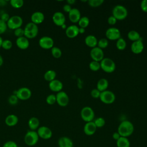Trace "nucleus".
Masks as SVG:
<instances>
[{
	"label": "nucleus",
	"mask_w": 147,
	"mask_h": 147,
	"mask_svg": "<svg viewBox=\"0 0 147 147\" xmlns=\"http://www.w3.org/2000/svg\"><path fill=\"white\" fill-rule=\"evenodd\" d=\"M56 72L54 70L49 69L46 71L44 75V78L45 80L50 82L56 79Z\"/></svg>",
	"instance_id": "29"
},
{
	"label": "nucleus",
	"mask_w": 147,
	"mask_h": 147,
	"mask_svg": "<svg viewBox=\"0 0 147 147\" xmlns=\"http://www.w3.org/2000/svg\"><path fill=\"white\" fill-rule=\"evenodd\" d=\"M117 147H130V142L127 137H121L117 141H116Z\"/></svg>",
	"instance_id": "28"
},
{
	"label": "nucleus",
	"mask_w": 147,
	"mask_h": 147,
	"mask_svg": "<svg viewBox=\"0 0 147 147\" xmlns=\"http://www.w3.org/2000/svg\"><path fill=\"white\" fill-rule=\"evenodd\" d=\"M78 23L79 26V28H82L85 29L86 28H87L88 26V25L90 24V20H89L88 17H87L86 16L81 17V18H80V20Z\"/></svg>",
	"instance_id": "31"
},
{
	"label": "nucleus",
	"mask_w": 147,
	"mask_h": 147,
	"mask_svg": "<svg viewBox=\"0 0 147 147\" xmlns=\"http://www.w3.org/2000/svg\"><path fill=\"white\" fill-rule=\"evenodd\" d=\"M14 94L16 95L18 99L25 100L29 99L32 96V91L28 87H21L17 91H14Z\"/></svg>",
	"instance_id": "9"
},
{
	"label": "nucleus",
	"mask_w": 147,
	"mask_h": 147,
	"mask_svg": "<svg viewBox=\"0 0 147 147\" xmlns=\"http://www.w3.org/2000/svg\"><path fill=\"white\" fill-rule=\"evenodd\" d=\"M127 37L130 41H132L133 42L141 40L140 39L141 36H140V33L138 32H137L136 30H130L128 32Z\"/></svg>",
	"instance_id": "30"
},
{
	"label": "nucleus",
	"mask_w": 147,
	"mask_h": 147,
	"mask_svg": "<svg viewBox=\"0 0 147 147\" xmlns=\"http://www.w3.org/2000/svg\"><path fill=\"white\" fill-rule=\"evenodd\" d=\"M16 45L21 49H26L29 46V39L25 36L18 37L16 41Z\"/></svg>",
	"instance_id": "22"
},
{
	"label": "nucleus",
	"mask_w": 147,
	"mask_h": 147,
	"mask_svg": "<svg viewBox=\"0 0 147 147\" xmlns=\"http://www.w3.org/2000/svg\"><path fill=\"white\" fill-rule=\"evenodd\" d=\"M18 100L19 99L17 98V96H16V95L13 94L9 96V98L8 99V102L11 105H17L18 103Z\"/></svg>",
	"instance_id": "41"
},
{
	"label": "nucleus",
	"mask_w": 147,
	"mask_h": 147,
	"mask_svg": "<svg viewBox=\"0 0 147 147\" xmlns=\"http://www.w3.org/2000/svg\"><path fill=\"white\" fill-rule=\"evenodd\" d=\"M97 127H96L94 121L86 122L83 127L84 133L87 136H92L93 135L96 130Z\"/></svg>",
	"instance_id": "21"
},
{
	"label": "nucleus",
	"mask_w": 147,
	"mask_h": 147,
	"mask_svg": "<svg viewBox=\"0 0 147 147\" xmlns=\"http://www.w3.org/2000/svg\"><path fill=\"white\" fill-rule=\"evenodd\" d=\"M68 18L70 21L72 23L78 22L81 18L80 10L77 8H72L71 10L68 13Z\"/></svg>",
	"instance_id": "18"
},
{
	"label": "nucleus",
	"mask_w": 147,
	"mask_h": 147,
	"mask_svg": "<svg viewBox=\"0 0 147 147\" xmlns=\"http://www.w3.org/2000/svg\"><path fill=\"white\" fill-rule=\"evenodd\" d=\"M5 122L7 126H14L17 124L18 122V118L16 115L10 114L6 117Z\"/></svg>",
	"instance_id": "25"
},
{
	"label": "nucleus",
	"mask_w": 147,
	"mask_h": 147,
	"mask_svg": "<svg viewBox=\"0 0 147 147\" xmlns=\"http://www.w3.org/2000/svg\"><path fill=\"white\" fill-rule=\"evenodd\" d=\"M3 39H2V38L0 36V48H1L2 47V42H3Z\"/></svg>",
	"instance_id": "55"
},
{
	"label": "nucleus",
	"mask_w": 147,
	"mask_h": 147,
	"mask_svg": "<svg viewBox=\"0 0 147 147\" xmlns=\"http://www.w3.org/2000/svg\"><path fill=\"white\" fill-rule=\"evenodd\" d=\"M22 24V18L20 16L17 15L10 17L8 21L6 22L7 28L12 30H15L17 28H21Z\"/></svg>",
	"instance_id": "7"
},
{
	"label": "nucleus",
	"mask_w": 147,
	"mask_h": 147,
	"mask_svg": "<svg viewBox=\"0 0 147 147\" xmlns=\"http://www.w3.org/2000/svg\"><path fill=\"white\" fill-rule=\"evenodd\" d=\"M31 22L35 24L36 25L41 24L45 19V16L43 13L41 11H35L34 12L30 17Z\"/></svg>",
	"instance_id": "20"
},
{
	"label": "nucleus",
	"mask_w": 147,
	"mask_h": 147,
	"mask_svg": "<svg viewBox=\"0 0 147 147\" xmlns=\"http://www.w3.org/2000/svg\"><path fill=\"white\" fill-rule=\"evenodd\" d=\"M100 69L106 73L113 72L116 68V65L114 61L108 57H105L100 62Z\"/></svg>",
	"instance_id": "4"
},
{
	"label": "nucleus",
	"mask_w": 147,
	"mask_h": 147,
	"mask_svg": "<svg viewBox=\"0 0 147 147\" xmlns=\"http://www.w3.org/2000/svg\"><path fill=\"white\" fill-rule=\"evenodd\" d=\"M7 28V24L0 19V34L4 33Z\"/></svg>",
	"instance_id": "44"
},
{
	"label": "nucleus",
	"mask_w": 147,
	"mask_h": 147,
	"mask_svg": "<svg viewBox=\"0 0 147 147\" xmlns=\"http://www.w3.org/2000/svg\"><path fill=\"white\" fill-rule=\"evenodd\" d=\"M2 147H18V146L14 141H8L3 144Z\"/></svg>",
	"instance_id": "45"
},
{
	"label": "nucleus",
	"mask_w": 147,
	"mask_h": 147,
	"mask_svg": "<svg viewBox=\"0 0 147 147\" xmlns=\"http://www.w3.org/2000/svg\"><path fill=\"white\" fill-rule=\"evenodd\" d=\"M127 44L125 40L122 37L119 38L117 40L116 42V47L119 51L124 50L126 47Z\"/></svg>",
	"instance_id": "32"
},
{
	"label": "nucleus",
	"mask_w": 147,
	"mask_h": 147,
	"mask_svg": "<svg viewBox=\"0 0 147 147\" xmlns=\"http://www.w3.org/2000/svg\"><path fill=\"white\" fill-rule=\"evenodd\" d=\"M61 27V28H62V29H66V28H67V26H66L65 24H64V25H63Z\"/></svg>",
	"instance_id": "56"
},
{
	"label": "nucleus",
	"mask_w": 147,
	"mask_h": 147,
	"mask_svg": "<svg viewBox=\"0 0 147 147\" xmlns=\"http://www.w3.org/2000/svg\"><path fill=\"white\" fill-rule=\"evenodd\" d=\"M67 4H68V5H74L75 2H76V1H75V0H67Z\"/></svg>",
	"instance_id": "52"
},
{
	"label": "nucleus",
	"mask_w": 147,
	"mask_h": 147,
	"mask_svg": "<svg viewBox=\"0 0 147 147\" xmlns=\"http://www.w3.org/2000/svg\"><path fill=\"white\" fill-rule=\"evenodd\" d=\"M52 21L56 25L61 26L65 24V17L63 13L60 11H56L53 14Z\"/></svg>",
	"instance_id": "15"
},
{
	"label": "nucleus",
	"mask_w": 147,
	"mask_h": 147,
	"mask_svg": "<svg viewBox=\"0 0 147 147\" xmlns=\"http://www.w3.org/2000/svg\"><path fill=\"white\" fill-rule=\"evenodd\" d=\"M10 16L9 15V14L8 13H3L2 15H1V20H2V21H3V22H7V21H8V20H9V18H10Z\"/></svg>",
	"instance_id": "48"
},
{
	"label": "nucleus",
	"mask_w": 147,
	"mask_h": 147,
	"mask_svg": "<svg viewBox=\"0 0 147 147\" xmlns=\"http://www.w3.org/2000/svg\"><path fill=\"white\" fill-rule=\"evenodd\" d=\"M121 136H120V134H119V133L118 131H115L114 133H113V135H112V137L114 140H115V141H117Z\"/></svg>",
	"instance_id": "50"
},
{
	"label": "nucleus",
	"mask_w": 147,
	"mask_h": 147,
	"mask_svg": "<svg viewBox=\"0 0 147 147\" xmlns=\"http://www.w3.org/2000/svg\"><path fill=\"white\" fill-rule=\"evenodd\" d=\"M51 53L52 56L56 59L60 58L62 55L61 50L57 47H53L51 48Z\"/></svg>",
	"instance_id": "33"
},
{
	"label": "nucleus",
	"mask_w": 147,
	"mask_h": 147,
	"mask_svg": "<svg viewBox=\"0 0 147 147\" xmlns=\"http://www.w3.org/2000/svg\"><path fill=\"white\" fill-rule=\"evenodd\" d=\"M89 68L92 71H98L100 69V62L96 61H91L89 63Z\"/></svg>",
	"instance_id": "36"
},
{
	"label": "nucleus",
	"mask_w": 147,
	"mask_h": 147,
	"mask_svg": "<svg viewBox=\"0 0 147 147\" xmlns=\"http://www.w3.org/2000/svg\"><path fill=\"white\" fill-rule=\"evenodd\" d=\"M109 45V41L106 38H102L100 40H98L97 47L100 49H105L107 48Z\"/></svg>",
	"instance_id": "34"
},
{
	"label": "nucleus",
	"mask_w": 147,
	"mask_h": 147,
	"mask_svg": "<svg viewBox=\"0 0 147 147\" xmlns=\"http://www.w3.org/2000/svg\"><path fill=\"white\" fill-rule=\"evenodd\" d=\"M14 34L17 38L24 36V29L22 28H17L14 30Z\"/></svg>",
	"instance_id": "42"
},
{
	"label": "nucleus",
	"mask_w": 147,
	"mask_h": 147,
	"mask_svg": "<svg viewBox=\"0 0 147 147\" xmlns=\"http://www.w3.org/2000/svg\"><path fill=\"white\" fill-rule=\"evenodd\" d=\"M56 103L61 107H65L68 105L69 99L67 94L63 91H61L59 92H57L56 95Z\"/></svg>",
	"instance_id": "10"
},
{
	"label": "nucleus",
	"mask_w": 147,
	"mask_h": 147,
	"mask_svg": "<svg viewBox=\"0 0 147 147\" xmlns=\"http://www.w3.org/2000/svg\"><path fill=\"white\" fill-rule=\"evenodd\" d=\"M79 34V27L75 25H69L65 29V34L69 38H74Z\"/></svg>",
	"instance_id": "17"
},
{
	"label": "nucleus",
	"mask_w": 147,
	"mask_h": 147,
	"mask_svg": "<svg viewBox=\"0 0 147 147\" xmlns=\"http://www.w3.org/2000/svg\"><path fill=\"white\" fill-rule=\"evenodd\" d=\"M24 2L23 0H11L10 1V5L15 8V9H19L23 6Z\"/></svg>",
	"instance_id": "35"
},
{
	"label": "nucleus",
	"mask_w": 147,
	"mask_h": 147,
	"mask_svg": "<svg viewBox=\"0 0 147 147\" xmlns=\"http://www.w3.org/2000/svg\"><path fill=\"white\" fill-rule=\"evenodd\" d=\"M128 14L127 9L121 5H117L114 7L112 10V16H114L117 20H125Z\"/></svg>",
	"instance_id": "3"
},
{
	"label": "nucleus",
	"mask_w": 147,
	"mask_h": 147,
	"mask_svg": "<svg viewBox=\"0 0 147 147\" xmlns=\"http://www.w3.org/2000/svg\"><path fill=\"white\" fill-rule=\"evenodd\" d=\"M58 145L59 147H73L74 144L70 138L63 136L59 139Z\"/></svg>",
	"instance_id": "23"
},
{
	"label": "nucleus",
	"mask_w": 147,
	"mask_h": 147,
	"mask_svg": "<svg viewBox=\"0 0 147 147\" xmlns=\"http://www.w3.org/2000/svg\"><path fill=\"white\" fill-rule=\"evenodd\" d=\"M13 46V43L10 40H3L2 44V48L5 50H9Z\"/></svg>",
	"instance_id": "39"
},
{
	"label": "nucleus",
	"mask_w": 147,
	"mask_h": 147,
	"mask_svg": "<svg viewBox=\"0 0 147 147\" xmlns=\"http://www.w3.org/2000/svg\"><path fill=\"white\" fill-rule=\"evenodd\" d=\"M48 86L49 89L52 91L59 92L62 90L63 87V84L60 80L55 79V80L49 83Z\"/></svg>",
	"instance_id": "19"
},
{
	"label": "nucleus",
	"mask_w": 147,
	"mask_h": 147,
	"mask_svg": "<svg viewBox=\"0 0 147 147\" xmlns=\"http://www.w3.org/2000/svg\"><path fill=\"white\" fill-rule=\"evenodd\" d=\"M7 5V1L5 0H0V7L5 6Z\"/></svg>",
	"instance_id": "51"
},
{
	"label": "nucleus",
	"mask_w": 147,
	"mask_h": 147,
	"mask_svg": "<svg viewBox=\"0 0 147 147\" xmlns=\"http://www.w3.org/2000/svg\"><path fill=\"white\" fill-rule=\"evenodd\" d=\"M90 56L92 60L100 62L104 58L103 51L98 47L91 49L90 52Z\"/></svg>",
	"instance_id": "13"
},
{
	"label": "nucleus",
	"mask_w": 147,
	"mask_h": 147,
	"mask_svg": "<svg viewBox=\"0 0 147 147\" xmlns=\"http://www.w3.org/2000/svg\"><path fill=\"white\" fill-rule=\"evenodd\" d=\"M88 4L92 7H97L102 5L104 2L103 0H89L87 1Z\"/></svg>",
	"instance_id": "37"
},
{
	"label": "nucleus",
	"mask_w": 147,
	"mask_h": 147,
	"mask_svg": "<svg viewBox=\"0 0 147 147\" xmlns=\"http://www.w3.org/2000/svg\"><path fill=\"white\" fill-rule=\"evenodd\" d=\"M117 20V19L113 16H110L108 19H107V22L109 25H114L116 24Z\"/></svg>",
	"instance_id": "47"
},
{
	"label": "nucleus",
	"mask_w": 147,
	"mask_h": 147,
	"mask_svg": "<svg viewBox=\"0 0 147 147\" xmlns=\"http://www.w3.org/2000/svg\"><path fill=\"white\" fill-rule=\"evenodd\" d=\"M141 10L145 13H147V0H142L140 3Z\"/></svg>",
	"instance_id": "46"
},
{
	"label": "nucleus",
	"mask_w": 147,
	"mask_h": 147,
	"mask_svg": "<svg viewBox=\"0 0 147 147\" xmlns=\"http://www.w3.org/2000/svg\"><path fill=\"white\" fill-rule=\"evenodd\" d=\"M84 42L87 47L91 48L92 49L93 48L97 47L98 40L95 36L90 34L86 37L84 39Z\"/></svg>",
	"instance_id": "24"
},
{
	"label": "nucleus",
	"mask_w": 147,
	"mask_h": 147,
	"mask_svg": "<svg viewBox=\"0 0 147 147\" xmlns=\"http://www.w3.org/2000/svg\"><path fill=\"white\" fill-rule=\"evenodd\" d=\"M100 92H100L96 88H94L91 91V95L93 98H95V99L99 98Z\"/></svg>",
	"instance_id": "43"
},
{
	"label": "nucleus",
	"mask_w": 147,
	"mask_h": 147,
	"mask_svg": "<svg viewBox=\"0 0 147 147\" xmlns=\"http://www.w3.org/2000/svg\"><path fill=\"white\" fill-rule=\"evenodd\" d=\"M105 35L106 38L110 40H117L121 38V36L120 30L115 27L107 29L106 31Z\"/></svg>",
	"instance_id": "11"
},
{
	"label": "nucleus",
	"mask_w": 147,
	"mask_h": 147,
	"mask_svg": "<svg viewBox=\"0 0 147 147\" xmlns=\"http://www.w3.org/2000/svg\"><path fill=\"white\" fill-rule=\"evenodd\" d=\"M109 86V82L105 78L100 79L96 84V88L100 91L102 92L105 90H107V88Z\"/></svg>",
	"instance_id": "26"
},
{
	"label": "nucleus",
	"mask_w": 147,
	"mask_h": 147,
	"mask_svg": "<svg viewBox=\"0 0 147 147\" xmlns=\"http://www.w3.org/2000/svg\"><path fill=\"white\" fill-rule=\"evenodd\" d=\"M3 59L1 55H0V67L3 64Z\"/></svg>",
	"instance_id": "54"
},
{
	"label": "nucleus",
	"mask_w": 147,
	"mask_h": 147,
	"mask_svg": "<svg viewBox=\"0 0 147 147\" xmlns=\"http://www.w3.org/2000/svg\"><path fill=\"white\" fill-rule=\"evenodd\" d=\"M37 133L39 137L44 140L49 139L52 136V131L51 129L45 126L39 127L37 129Z\"/></svg>",
	"instance_id": "14"
},
{
	"label": "nucleus",
	"mask_w": 147,
	"mask_h": 147,
	"mask_svg": "<svg viewBox=\"0 0 147 147\" xmlns=\"http://www.w3.org/2000/svg\"><path fill=\"white\" fill-rule=\"evenodd\" d=\"M39 139V137L36 131L29 130L26 132L24 137V141L28 146L35 145Z\"/></svg>",
	"instance_id": "5"
},
{
	"label": "nucleus",
	"mask_w": 147,
	"mask_h": 147,
	"mask_svg": "<svg viewBox=\"0 0 147 147\" xmlns=\"http://www.w3.org/2000/svg\"><path fill=\"white\" fill-rule=\"evenodd\" d=\"M86 29L84 28H79V33L80 34H83L85 32Z\"/></svg>",
	"instance_id": "53"
},
{
	"label": "nucleus",
	"mask_w": 147,
	"mask_h": 147,
	"mask_svg": "<svg viewBox=\"0 0 147 147\" xmlns=\"http://www.w3.org/2000/svg\"><path fill=\"white\" fill-rule=\"evenodd\" d=\"M134 129L133 124L130 121L125 120L120 123L118 126L117 131L121 137L127 138L133 134Z\"/></svg>",
	"instance_id": "1"
},
{
	"label": "nucleus",
	"mask_w": 147,
	"mask_h": 147,
	"mask_svg": "<svg viewBox=\"0 0 147 147\" xmlns=\"http://www.w3.org/2000/svg\"><path fill=\"white\" fill-rule=\"evenodd\" d=\"M131 51L134 54H140L141 53L144 49V45L141 40H139L132 42L131 47Z\"/></svg>",
	"instance_id": "16"
},
{
	"label": "nucleus",
	"mask_w": 147,
	"mask_h": 147,
	"mask_svg": "<svg viewBox=\"0 0 147 147\" xmlns=\"http://www.w3.org/2000/svg\"><path fill=\"white\" fill-rule=\"evenodd\" d=\"M96 127L97 128H100L105 126V120L102 117H99L96 118L94 121Z\"/></svg>",
	"instance_id": "38"
},
{
	"label": "nucleus",
	"mask_w": 147,
	"mask_h": 147,
	"mask_svg": "<svg viewBox=\"0 0 147 147\" xmlns=\"http://www.w3.org/2000/svg\"><path fill=\"white\" fill-rule=\"evenodd\" d=\"M18 147H21V146H18Z\"/></svg>",
	"instance_id": "57"
},
{
	"label": "nucleus",
	"mask_w": 147,
	"mask_h": 147,
	"mask_svg": "<svg viewBox=\"0 0 147 147\" xmlns=\"http://www.w3.org/2000/svg\"><path fill=\"white\" fill-rule=\"evenodd\" d=\"M63 10H64L65 12L69 13V11L71 10L72 7H71V5H68V4L67 3V4L64 5L63 6Z\"/></svg>",
	"instance_id": "49"
},
{
	"label": "nucleus",
	"mask_w": 147,
	"mask_h": 147,
	"mask_svg": "<svg viewBox=\"0 0 147 147\" xmlns=\"http://www.w3.org/2000/svg\"><path fill=\"white\" fill-rule=\"evenodd\" d=\"M46 102L49 105H52L56 102V95L54 94H49L46 98Z\"/></svg>",
	"instance_id": "40"
},
{
	"label": "nucleus",
	"mask_w": 147,
	"mask_h": 147,
	"mask_svg": "<svg viewBox=\"0 0 147 147\" xmlns=\"http://www.w3.org/2000/svg\"><path fill=\"white\" fill-rule=\"evenodd\" d=\"M99 99L102 102L105 104H111L115 100V95L110 90H105L100 92Z\"/></svg>",
	"instance_id": "8"
},
{
	"label": "nucleus",
	"mask_w": 147,
	"mask_h": 147,
	"mask_svg": "<svg viewBox=\"0 0 147 147\" xmlns=\"http://www.w3.org/2000/svg\"><path fill=\"white\" fill-rule=\"evenodd\" d=\"M28 126L30 128V130L35 131L39 127L40 121L39 119L35 117H31L28 121Z\"/></svg>",
	"instance_id": "27"
},
{
	"label": "nucleus",
	"mask_w": 147,
	"mask_h": 147,
	"mask_svg": "<svg viewBox=\"0 0 147 147\" xmlns=\"http://www.w3.org/2000/svg\"><path fill=\"white\" fill-rule=\"evenodd\" d=\"M39 46L42 49H49L54 47V41L52 38L49 36H43L38 41Z\"/></svg>",
	"instance_id": "12"
},
{
	"label": "nucleus",
	"mask_w": 147,
	"mask_h": 147,
	"mask_svg": "<svg viewBox=\"0 0 147 147\" xmlns=\"http://www.w3.org/2000/svg\"><path fill=\"white\" fill-rule=\"evenodd\" d=\"M24 29V36L28 39L35 38L38 33V26L32 22L28 23Z\"/></svg>",
	"instance_id": "2"
},
{
	"label": "nucleus",
	"mask_w": 147,
	"mask_h": 147,
	"mask_svg": "<svg viewBox=\"0 0 147 147\" xmlns=\"http://www.w3.org/2000/svg\"><path fill=\"white\" fill-rule=\"evenodd\" d=\"M80 117L82 119L86 122L93 121L95 117V113L93 109L89 106H85L80 111Z\"/></svg>",
	"instance_id": "6"
}]
</instances>
